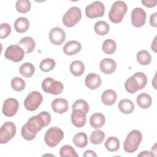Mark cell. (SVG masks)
I'll list each match as a JSON object with an SVG mask.
<instances>
[{
	"mask_svg": "<svg viewBox=\"0 0 157 157\" xmlns=\"http://www.w3.org/2000/svg\"><path fill=\"white\" fill-rule=\"evenodd\" d=\"M50 121L51 115L47 111H42L38 115L31 117L21 128L22 137L26 140H33L37 132L48 126Z\"/></svg>",
	"mask_w": 157,
	"mask_h": 157,
	"instance_id": "6da1fadb",
	"label": "cell"
},
{
	"mask_svg": "<svg viewBox=\"0 0 157 157\" xmlns=\"http://www.w3.org/2000/svg\"><path fill=\"white\" fill-rule=\"evenodd\" d=\"M82 18V12L78 7L69 8L63 17V23L65 26L71 28L74 26Z\"/></svg>",
	"mask_w": 157,
	"mask_h": 157,
	"instance_id": "8992f818",
	"label": "cell"
},
{
	"mask_svg": "<svg viewBox=\"0 0 157 157\" xmlns=\"http://www.w3.org/2000/svg\"><path fill=\"white\" fill-rule=\"evenodd\" d=\"M48 37L50 42L56 45L62 44L66 39L64 31L59 27H54L49 32Z\"/></svg>",
	"mask_w": 157,
	"mask_h": 157,
	"instance_id": "5bb4252c",
	"label": "cell"
},
{
	"mask_svg": "<svg viewBox=\"0 0 157 157\" xmlns=\"http://www.w3.org/2000/svg\"><path fill=\"white\" fill-rule=\"evenodd\" d=\"M19 72L23 77L29 78L34 74L35 72V67L31 63H25L20 66Z\"/></svg>",
	"mask_w": 157,
	"mask_h": 157,
	"instance_id": "4316f807",
	"label": "cell"
},
{
	"mask_svg": "<svg viewBox=\"0 0 157 157\" xmlns=\"http://www.w3.org/2000/svg\"><path fill=\"white\" fill-rule=\"evenodd\" d=\"M55 61L53 59L45 58L41 61L39 64V67L42 71L44 72H47L52 71L55 67Z\"/></svg>",
	"mask_w": 157,
	"mask_h": 157,
	"instance_id": "e575fe53",
	"label": "cell"
},
{
	"mask_svg": "<svg viewBox=\"0 0 157 157\" xmlns=\"http://www.w3.org/2000/svg\"><path fill=\"white\" fill-rule=\"evenodd\" d=\"M104 138V132L101 129H96L91 132L90 136V140L92 144L98 145L103 142Z\"/></svg>",
	"mask_w": 157,
	"mask_h": 157,
	"instance_id": "1f68e13d",
	"label": "cell"
},
{
	"mask_svg": "<svg viewBox=\"0 0 157 157\" xmlns=\"http://www.w3.org/2000/svg\"><path fill=\"white\" fill-rule=\"evenodd\" d=\"M136 59L140 64L145 66L151 63V56L148 51L142 50L137 53Z\"/></svg>",
	"mask_w": 157,
	"mask_h": 157,
	"instance_id": "4dcf8cb0",
	"label": "cell"
},
{
	"mask_svg": "<svg viewBox=\"0 0 157 157\" xmlns=\"http://www.w3.org/2000/svg\"><path fill=\"white\" fill-rule=\"evenodd\" d=\"M31 7V2L28 0H18L16 2L15 8L17 12L21 13L28 12Z\"/></svg>",
	"mask_w": 157,
	"mask_h": 157,
	"instance_id": "836d02e7",
	"label": "cell"
},
{
	"mask_svg": "<svg viewBox=\"0 0 157 157\" xmlns=\"http://www.w3.org/2000/svg\"><path fill=\"white\" fill-rule=\"evenodd\" d=\"M117 94L116 92L111 89L105 90L101 95V101L106 105H112L117 101Z\"/></svg>",
	"mask_w": 157,
	"mask_h": 157,
	"instance_id": "44dd1931",
	"label": "cell"
},
{
	"mask_svg": "<svg viewBox=\"0 0 157 157\" xmlns=\"http://www.w3.org/2000/svg\"><path fill=\"white\" fill-rule=\"evenodd\" d=\"M11 33V26L7 23H2L1 25L0 29V38L5 39Z\"/></svg>",
	"mask_w": 157,
	"mask_h": 157,
	"instance_id": "f35d334b",
	"label": "cell"
},
{
	"mask_svg": "<svg viewBox=\"0 0 157 157\" xmlns=\"http://www.w3.org/2000/svg\"><path fill=\"white\" fill-rule=\"evenodd\" d=\"M72 142L77 147L83 148L88 144L87 135L83 132H78L74 136Z\"/></svg>",
	"mask_w": 157,
	"mask_h": 157,
	"instance_id": "83f0119b",
	"label": "cell"
},
{
	"mask_svg": "<svg viewBox=\"0 0 157 157\" xmlns=\"http://www.w3.org/2000/svg\"><path fill=\"white\" fill-rule=\"evenodd\" d=\"M18 45L23 48L25 53H29L34 50L36 42L32 37L27 36L20 39L18 42Z\"/></svg>",
	"mask_w": 157,
	"mask_h": 157,
	"instance_id": "ffe728a7",
	"label": "cell"
},
{
	"mask_svg": "<svg viewBox=\"0 0 157 157\" xmlns=\"http://www.w3.org/2000/svg\"><path fill=\"white\" fill-rule=\"evenodd\" d=\"M99 67L103 74L107 75L111 74L115 71L117 68V64L113 59L105 58L101 61Z\"/></svg>",
	"mask_w": 157,
	"mask_h": 157,
	"instance_id": "2e32d148",
	"label": "cell"
},
{
	"mask_svg": "<svg viewBox=\"0 0 157 157\" xmlns=\"http://www.w3.org/2000/svg\"><path fill=\"white\" fill-rule=\"evenodd\" d=\"M85 83L89 89L96 90L101 85V76L95 73H90L86 76Z\"/></svg>",
	"mask_w": 157,
	"mask_h": 157,
	"instance_id": "ac0fdd59",
	"label": "cell"
},
{
	"mask_svg": "<svg viewBox=\"0 0 157 157\" xmlns=\"http://www.w3.org/2000/svg\"><path fill=\"white\" fill-rule=\"evenodd\" d=\"M156 16H157V13L155 12L154 13L151 14L150 16V23L151 26L153 27H156L157 26V23H156Z\"/></svg>",
	"mask_w": 157,
	"mask_h": 157,
	"instance_id": "60d3db41",
	"label": "cell"
},
{
	"mask_svg": "<svg viewBox=\"0 0 157 157\" xmlns=\"http://www.w3.org/2000/svg\"><path fill=\"white\" fill-rule=\"evenodd\" d=\"M42 88L47 93L58 95L63 91L64 85L59 81L55 80L52 77H47L42 82Z\"/></svg>",
	"mask_w": 157,
	"mask_h": 157,
	"instance_id": "52a82bcc",
	"label": "cell"
},
{
	"mask_svg": "<svg viewBox=\"0 0 157 157\" xmlns=\"http://www.w3.org/2000/svg\"><path fill=\"white\" fill-rule=\"evenodd\" d=\"M75 109L81 110L87 114V113L89 111V105L85 100L78 99L75 101L72 105V110Z\"/></svg>",
	"mask_w": 157,
	"mask_h": 157,
	"instance_id": "74e56055",
	"label": "cell"
},
{
	"mask_svg": "<svg viewBox=\"0 0 157 157\" xmlns=\"http://www.w3.org/2000/svg\"><path fill=\"white\" fill-rule=\"evenodd\" d=\"M82 48L81 44L77 40H70L67 42L63 47L64 53L69 56L78 53Z\"/></svg>",
	"mask_w": 157,
	"mask_h": 157,
	"instance_id": "d6986e66",
	"label": "cell"
},
{
	"mask_svg": "<svg viewBox=\"0 0 157 157\" xmlns=\"http://www.w3.org/2000/svg\"><path fill=\"white\" fill-rule=\"evenodd\" d=\"M70 71L71 74L75 77L82 75L85 71L83 63L79 60L72 61L70 65Z\"/></svg>",
	"mask_w": 157,
	"mask_h": 157,
	"instance_id": "484cf974",
	"label": "cell"
},
{
	"mask_svg": "<svg viewBox=\"0 0 157 157\" xmlns=\"http://www.w3.org/2000/svg\"><path fill=\"white\" fill-rule=\"evenodd\" d=\"M29 27V21L26 17H18L14 23L15 30L18 33H23L28 31Z\"/></svg>",
	"mask_w": 157,
	"mask_h": 157,
	"instance_id": "603a6c76",
	"label": "cell"
},
{
	"mask_svg": "<svg viewBox=\"0 0 157 157\" xmlns=\"http://www.w3.org/2000/svg\"><path fill=\"white\" fill-rule=\"evenodd\" d=\"M118 109L121 112L124 114H130L134 110L133 102L129 99H123L118 103Z\"/></svg>",
	"mask_w": 157,
	"mask_h": 157,
	"instance_id": "cb8c5ba5",
	"label": "cell"
},
{
	"mask_svg": "<svg viewBox=\"0 0 157 157\" xmlns=\"http://www.w3.org/2000/svg\"><path fill=\"white\" fill-rule=\"evenodd\" d=\"M43 101L42 95L37 91H31L25 98L24 105L26 110L34 111L38 109Z\"/></svg>",
	"mask_w": 157,
	"mask_h": 157,
	"instance_id": "ba28073f",
	"label": "cell"
},
{
	"mask_svg": "<svg viewBox=\"0 0 157 157\" xmlns=\"http://www.w3.org/2000/svg\"><path fill=\"white\" fill-rule=\"evenodd\" d=\"M146 18L145 11L140 7L134 8L131 12V23L136 28L144 26L146 21Z\"/></svg>",
	"mask_w": 157,
	"mask_h": 157,
	"instance_id": "4fadbf2b",
	"label": "cell"
},
{
	"mask_svg": "<svg viewBox=\"0 0 157 157\" xmlns=\"http://www.w3.org/2000/svg\"><path fill=\"white\" fill-rule=\"evenodd\" d=\"M142 134L139 130H132L129 132L123 144L124 150L129 153L135 152L142 142Z\"/></svg>",
	"mask_w": 157,
	"mask_h": 157,
	"instance_id": "3957f363",
	"label": "cell"
},
{
	"mask_svg": "<svg viewBox=\"0 0 157 157\" xmlns=\"http://www.w3.org/2000/svg\"><path fill=\"white\" fill-rule=\"evenodd\" d=\"M59 155L61 157L71 156L78 157V154L76 153L75 149L71 145H66L63 146L59 150Z\"/></svg>",
	"mask_w": 157,
	"mask_h": 157,
	"instance_id": "d590c367",
	"label": "cell"
},
{
	"mask_svg": "<svg viewBox=\"0 0 157 157\" xmlns=\"http://www.w3.org/2000/svg\"><path fill=\"white\" fill-rule=\"evenodd\" d=\"M25 53V51L18 45H10L6 48L4 56L7 59L18 63L23 60Z\"/></svg>",
	"mask_w": 157,
	"mask_h": 157,
	"instance_id": "8fae6325",
	"label": "cell"
},
{
	"mask_svg": "<svg viewBox=\"0 0 157 157\" xmlns=\"http://www.w3.org/2000/svg\"><path fill=\"white\" fill-rule=\"evenodd\" d=\"M151 49H152L155 52H156V37H155L153 42L151 43Z\"/></svg>",
	"mask_w": 157,
	"mask_h": 157,
	"instance_id": "ee69618b",
	"label": "cell"
},
{
	"mask_svg": "<svg viewBox=\"0 0 157 157\" xmlns=\"http://www.w3.org/2000/svg\"><path fill=\"white\" fill-rule=\"evenodd\" d=\"M105 122V116L101 113H94L90 118V123L91 127L95 129H99L104 126Z\"/></svg>",
	"mask_w": 157,
	"mask_h": 157,
	"instance_id": "7402d4cb",
	"label": "cell"
},
{
	"mask_svg": "<svg viewBox=\"0 0 157 157\" xmlns=\"http://www.w3.org/2000/svg\"><path fill=\"white\" fill-rule=\"evenodd\" d=\"M86 113L81 110H72V112L71 113V121L74 126L77 128H81L85 124L86 120Z\"/></svg>",
	"mask_w": 157,
	"mask_h": 157,
	"instance_id": "9a60e30c",
	"label": "cell"
},
{
	"mask_svg": "<svg viewBox=\"0 0 157 157\" xmlns=\"http://www.w3.org/2000/svg\"><path fill=\"white\" fill-rule=\"evenodd\" d=\"M83 156L85 157H89V156H95L96 157V156H97V155L96 154V153L94 151L91 150H88L85 151Z\"/></svg>",
	"mask_w": 157,
	"mask_h": 157,
	"instance_id": "b9f144b4",
	"label": "cell"
},
{
	"mask_svg": "<svg viewBox=\"0 0 157 157\" xmlns=\"http://www.w3.org/2000/svg\"><path fill=\"white\" fill-rule=\"evenodd\" d=\"M52 109L54 112L63 114L67 111L69 104L66 99L63 98H56L52 102Z\"/></svg>",
	"mask_w": 157,
	"mask_h": 157,
	"instance_id": "e0dca14e",
	"label": "cell"
},
{
	"mask_svg": "<svg viewBox=\"0 0 157 157\" xmlns=\"http://www.w3.org/2000/svg\"><path fill=\"white\" fill-rule=\"evenodd\" d=\"M141 2L147 7H153L156 5L157 1L151 0H142Z\"/></svg>",
	"mask_w": 157,
	"mask_h": 157,
	"instance_id": "ab89813d",
	"label": "cell"
},
{
	"mask_svg": "<svg viewBox=\"0 0 157 157\" xmlns=\"http://www.w3.org/2000/svg\"><path fill=\"white\" fill-rule=\"evenodd\" d=\"M147 83V78L145 74L137 72L129 77L124 83V88L129 93L133 94L144 88Z\"/></svg>",
	"mask_w": 157,
	"mask_h": 157,
	"instance_id": "7a4b0ae2",
	"label": "cell"
},
{
	"mask_svg": "<svg viewBox=\"0 0 157 157\" xmlns=\"http://www.w3.org/2000/svg\"><path fill=\"white\" fill-rule=\"evenodd\" d=\"M105 7L104 4L99 1H94L85 7V15L90 18L101 17L104 15Z\"/></svg>",
	"mask_w": 157,
	"mask_h": 157,
	"instance_id": "30bf717a",
	"label": "cell"
},
{
	"mask_svg": "<svg viewBox=\"0 0 157 157\" xmlns=\"http://www.w3.org/2000/svg\"><path fill=\"white\" fill-rule=\"evenodd\" d=\"M64 138L63 130L58 127L50 128L44 136V141L49 147H56Z\"/></svg>",
	"mask_w": 157,
	"mask_h": 157,
	"instance_id": "5b68a950",
	"label": "cell"
},
{
	"mask_svg": "<svg viewBox=\"0 0 157 157\" xmlns=\"http://www.w3.org/2000/svg\"><path fill=\"white\" fill-rule=\"evenodd\" d=\"M117 48V44L115 40L111 39H106L102 44V49L103 52L107 55L113 54Z\"/></svg>",
	"mask_w": 157,
	"mask_h": 157,
	"instance_id": "d6a6232c",
	"label": "cell"
},
{
	"mask_svg": "<svg viewBox=\"0 0 157 157\" xmlns=\"http://www.w3.org/2000/svg\"><path fill=\"white\" fill-rule=\"evenodd\" d=\"M26 84L25 80L18 77H14L11 80V86L16 91H21L25 88Z\"/></svg>",
	"mask_w": 157,
	"mask_h": 157,
	"instance_id": "8d00e7d4",
	"label": "cell"
},
{
	"mask_svg": "<svg viewBox=\"0 0 157 157\" xmlns=\"http://www.w3.org/2000/svg\"><path fill=\"white\" fill-rule=\"evenodd\" d=\"M155 156V155L150 151H144L138 155V156Z\"/></svg>",
	"mask_w": 157,
	"mask_h": 157,
	"instance_id": "7bdbcfd3",
	"label": "cell"
},
{
	"mask_svg": "<svg viewBox=\"0 0 157 157\" xmlns=\"http://www.w3.org/2000/svg\"><path fill=\"white\" fill-rule=\"evenodd\" d=\"M104 146L105 148L111 152L117 151L120 148V140L118 138L114 136L108 137L106 140Z\"/></svg>",
	"mask_w": 157,
	"mask_h": 157,
	"instance_id": "f546056e",
	"label": "cell"
},
{
	"mask_svg": "<svg viewBox=\"0 0 157 157\" xmlns=\"http://www.w3.org/2000/svg\"><path fill=\"white\" fill-rule=\"evenodd\" d=\"M19 107L18 101L12 98H7L3 103L2 105V113L8 117H12L14 116L18 111Z\"/></svg>",
	"mask_w": 157,
	"mask_h": 157,
	"instance_id": "7c38bea8",
	"label": "cell"
},
{
	"mask_svg": "<svg viewBox=\"0 0 157 157\" xmlns=\"http://www.w3.org/2000/svg\"><path fill=\"white\" fill-rule=\"evenodd\" d=\"M110 29L109 24L102 20L97 21L94 26V30L95 33L99 36H104L106 35Z\"/></svg>",
	"mask_w": 157,
	"mask_h": 157,
	"instance_id": "f1b7e54d",
	"label": "cell"
},
{
	"mask_svg": "<svg viewBox=\"0 0 157 157\" xmlns=\"http://www.w3.org/2000/svg\"><path fill=\"white\" fill-rule=\"evenodd\" d=\"M128 11V6L122 1H115L109 12V18L113 23H120Z\"/></svg>",
	"mask_w": 157,
	"mask_h": 157,
	"instance_id": "277c9868",
	"label": "cell"
},
{
	"mask_svg": "<svg viewBox=\"0 0 157 157\" xmlns=\"http://www.w3.org/2000/svg\"><path fill=\"white\" fill-rule=\"evenodd\" d=\"M16 131V126L13 122H5L0 129V143L1 144L7 143L15 136Z\"/></svg>",
	"mask_w": 157,
	"mask_h": 157,
	"instance_id": "9c48e42d",
	"label": "cell"
},
{
	"mask_svg": "<svg viewBox=\"0 0 157 157\" xmlns=\"http://www.w3.org/2000/svg\"><path fill=\"white\" fill-rule=\"evenodd\" d=\"M137 105L142 109H147L150 107L152 102L151 97L146 93L139 94L136 98Z\"/></svg>",
	"mask_w": 157,
	"mask_h": 157,
	"instance_id": "d4e9b609",
	"label": "cell"
}]
</instances>
